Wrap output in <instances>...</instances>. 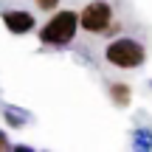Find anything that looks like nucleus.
I'll return each mask as SVG.
<instances>
[{"mask_svg": "<svg viewBox=\"0 0 152 152\" xmlns=\"http://www.w3.org/2000/svg\"><path fill=\"white\" fill-rule=\"evenodd\" d=\"M104 59L118 71H135L147 62V48L132 37H118L104 48Z\"/></svg>", "mask_w": 152, "mask_h": 152, "instance_id": "obj_1", "label": "nucleus"}, {"mask_svg": "<svg viewBox=\"0 0 152 152\" xmlns=\"http://www.w3.org/2000/svg\"><path fill=\"white\" fill-rule=\"evenodd\" d=\"M79 26H82L79 14L71 11V9H62V11H56V14L39 28V42L42 45H54V48H62V45H68L76 37V28Z\"/></svg>", "mask_w": 152, "mask_h": 152, "instance_id": "obj_2", "label": "nucleus"}, {"mask_svg": "<svg viewBox=\"0 0 152 152\" xmlns=\"http://www.w3.org/2000/svg\"><path fill=\"white\" fill-rule=\"evenodd\" d=\"M113 6L107 0H90L85 9L79 11V23L87 34H104L113 28Z\"/></svg>", "mask_w": 152, "mask_h": 152, "instance_id": "obj_3", "label": "nucleus"}, {"mask_svg": "<svg viewBox=\"0 0 152 152\" xmlns=\"http://www.w3.org/2000/svg\"><path fill=\"white\" fill-rule=\"evenodd\" d=\"M0 17H3V26L9 28L11 34H28L37 26V17H34L31 11H23V9H9Z\"/></svg>", "mask_w": 152, "mask_h": 152, "instance_id": "obj_4", "label": "nucleus"}, {"mask_svg": "<svg viewBox=\"0 0 152 152\" xmlns=\"http://www.w3.org/2000/svg\"><path fill=\"white\" fill-rule=\"evenodd\" d=\"M107 93H110V99H113L115 107H130V102H132V90H130V85H124V82H110Z\"/></svg>", "mask_w": 152, "mask_h": 152, "instance_id": "obj_5", "label": "nucleus"}, {"mask_svg": "<svg viewBox=\"0 0 152 152\" xmlns=\"http://www.w3.org/2000/svg\"><path fill=\"white\" fill-rule=\"evenodd\" d=\"M34 3H37L39 11H54L56 6H59V0H34Z\"/></svg>", "mask_w": 152, "mask_h": 152, "instance_id": "obj_6", "label": "nucleus"}, {"mask_svg": "<svg viewBox=\"0 0 152 152\" xmlns=\"http://www.w3.org/2000/svg\"><path fill=\"white\" fill-rule=\"evenodd\" d=\"M9 147H11V144H9V138H6V132L0 130V152H6Z\"/></svg>", "mask_w": 152, "mask_h": 152, "instance_id": "obj_7", "label": "nucleus"}]
</instances>
